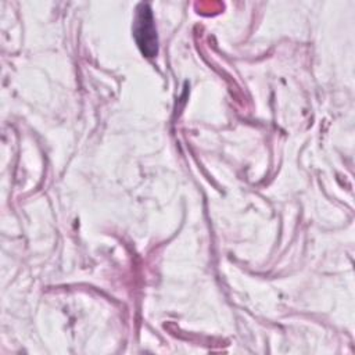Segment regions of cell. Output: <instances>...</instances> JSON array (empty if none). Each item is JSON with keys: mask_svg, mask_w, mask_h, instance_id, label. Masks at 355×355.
Masks as SVG:
<instances>
[{"mask_svg": "<svg viewBox=\"0 0 355 355\" xmlns=\"http://www.w3.org/2000/svg\"><path fill=\"white\" fill-rule=\"evenodd\" d=\"M143 10H139L137 15V25H136V37L137 43L141 47L143 53L148 57H153L157 51V39H155V29L153 26L151 14L147 10V6L141 4Z\"/></svg>", "mask_w": 355, "mask_h": 355, "instance_id": "1", "label": "cell"}]
</instances>
